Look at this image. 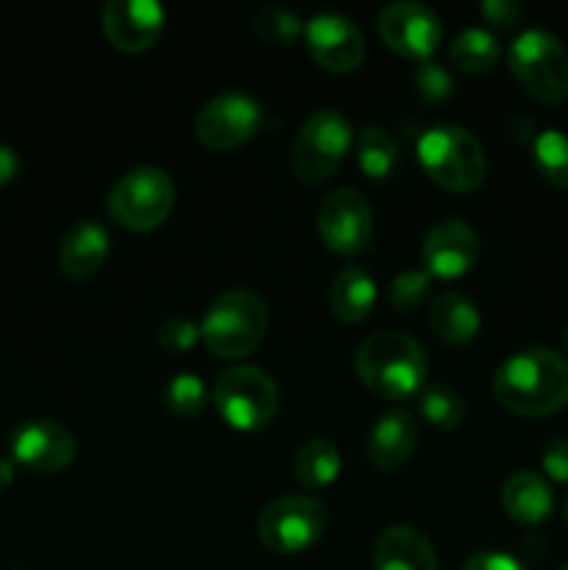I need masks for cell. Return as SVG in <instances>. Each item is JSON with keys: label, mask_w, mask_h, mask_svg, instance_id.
<instances>
[{"label": "cell", "mask_w": 568, "mask_h": 570, "mask_svg": "<svg viewBox=\"0 0 568 570\" xmlns=\"http://www.w3.org/2000/svg\"><path fill=\"white\" fill-rule=\"evenodd\" d=\"M493 395L512 415H551L568 404V360L551 348L518 351L496 371Z\"/></svg>", "instance_id": "obj_1"}, {"label": "cell", "mask_w": 568, "mask_h": 570, "mask_svg": "<svg viewBox=\"0 0 568 570\" xmlns=\"http://www.w3.org/2000/svg\"><path fill=\"white\" fill-rule=\"evenodd\" d=\"M354 367L360 382L384 401H407L427 382V351L404 332H376L356 348Z\"/></svg>", "instance_id": "obj_2"}, {"label": "cell", "mask_w": 568, "mask_h": 570, "mask_svg": "<svg viewBox=\"0 0 568 570\" xmlns=\"http://www.w3.org/2000/svg\"><path fill=\"white\" fill-rule=\"evenodd\" d=\"M198 326L209 354L217 360H243L265 340L267 304L254 289H226L212 301Z\"/></svg>", "instance_id": "obj_3"}, {"label": "cell", "mask_w": 568, "mask_h": 570, "mask_svg": "<svg viewBox=\"0 0 568 570\" xmlns=\"http://www.w3.org/2000/svg\"><path fill=\"white\" fill-rule=\"evenodd\" d=\"M415 156L423 173L438 187L451 193H471L488 176V156L482 142L468 128L443 122L432 126L418 137Z\"/></svg>", "instance_id": "obj_4"}, {"label": "cell", "mask_w": 568, "mask_h": 570, "mask_svg": "<svg viewBox=\"0 0 568 570\" xmlns=\"http://www.w3.org/2000/svg\"><path fill=\"white\" fill-rule=\"evenodd\" d=\"M354 145V128L340 109H315L304 117L290 150V170L306 187L326 181Z\"/></svg>", "instance_id": "obj_5"}, {"label": "cell", "mask_w": 568, "mask_h": 570, "mask_svg": "<svg viewBox=\"0 0 568 570\" xmlns=\"http://www.w3.org/2000/svg\"><path fill=\"white\" fill-rule=\"evenodd\" d=\"M176 206V184L170 173L156 165H139L123 173L111 187L106 209L117 226L128 232H154Z\"/></svg>", "instance_id": "obj_6"}, {"label": "cell", "mask_w": 568, "mask_h": 570, "mask_svg": "<svg viewBox=\"0 0 568 570\" xmlns=\"http://www.w3.org/2000/svg\"><path fill=\"white\" fill-rule=\"evenodd\" d=\"M507 65L532 98L560 104L568 98V50L551 31L529 28L512 39Z\"/></svg>", "instance_id": "obj_7"}, {"label": "cell", "mask_w": 568, "mask_h": 570, "mask_svg": "<svg viewBox=\"0 0 568 570\" xmlns=\"http://www.w3.org/2000/svg\"><path fill=\"white\" fill-rule=\"evenodd\" d=\"M212 401L223 421L237 432H256L273 421L278 410V387L262 367L237 365L221 373Z\"/></svg>", "instance_id": "obj_8"}, {"label": "cell", "mask_w": 568, "mask_h": 570, "mask_svg": "<svg viewBox=\"0 0 568 570\" xmlns=\"http://www.w3.org/2000/svg\"><path fill=\"white\" fill-rule=\"evenodd\" d=\"M326 504L315 495H282L262 507L256 518V538L271 554H301L326 532Z\"/></svg>", "instance_id": "obj_9"}, {"label": "cell", "mask_w": 568, "mask_h": 570, "mask_svg": "<svg viewBox=\"0 0 568 570\" xmlns=\"http://www.w3.org/2000/svg\"><path fill=\"white\" fill-rule=\"evenodd\" d=\"M265 109L248 92H221L200 106L195 117V139L212 150H234L256 137Z\"/></svg>", "instance_id": "obj_10"}, {"label": "cell", "mask_w": 568, "mask_h": 570, "mask_svg": "<svg viewBox=\"0 0 568 570\" xmlns=\"http://www.w3.org/2000/svg\"><path fill=\"white\" fill-rule=\"evenodd\" d=\"M317 234L334 254H362L373 237V212L365 195L354 187L332 189L317 209Z\"/></svg>", "instance_id": "obj_11"}, {"label": "cell", "mask_w": 568, "mask_h": 570, "mask_svg": "<svg viewBox=\"0 0 568 570\" xmlns=\"http://www.w3.org/2000/svg\"><path fill=\"white\" fill-rule=\"evenodd\" d=\"M376 31L393 53L412 61H427L443 39V22L429 6L395 0L379 11Z\"/></svg>", "instance_id": "obj_12"}, {"label": "cell", "mask_w": 568, "mask_h": 570, "mask_svg": "<svg viewBox=\"0 0 568 570\" xmlns=\"http://www.w3.org/2000/svg\"><path fill=\"white\" fill-rule=\"evenodd\" d=\"M306 50L329 72H354L365 61V37L351 17L321 11L304 22Z\"/></svg>", "instance_id": "obj_13"}, {"label": "cell", "mask_w": 568, "mask_h": 570, "mask_svg": "<svg viewBox=\"0 0 568 570\" xmlns=\"http://www.w3.org/2000/svg\"><path fill=\"white\" fill-rule=\"evenodd\" d=\"M11 460L39 473H59L72 465L78 454L76 438L61 423L33 417L22 421L9 434Z\"/></svg>", "instance_id": "obj_14"}, {"label": "cell", "mask_w": 568, "mask_h": 570, "mask_svg": "<svg viewBox=\"0 0 568 570\" xmlns=\"http://www.w3.org/2000/svg\"><path fill=\"white\" fill-rule=\"evenodd\" d=\"M479 234L468 226L460 217H445V220L434 223L427 232L421 245V262L423 271L432 278H460L477 265L479 259Z\"/></svg>", "instance_id": "obj_15"}, {"label": "cell", "mask_w": 568, "mask_h": 570, "mask_svg": "<svg viewBox=\"0 0 568 570\" xmlns=\"http://www.w3.org/2000/svg\"><path fill=\"white\" fill-rule=\"evenodd\" d=\"M100 28L117 50L139 53L165 31V9L156 0H109L100 9Z\"/></svg>", "instance_id": "obj_16"}, {"label": "cell", "mask_w": 568, "mask_h": 570, "mask_svg": "<svg viewBox=\"0 0 568 570\" xmlns=\"http://www.w3.org/2000/svg\"><path fill=\"white\" fill-rule=\"evenodd\" d=\"M109 232L95 217L76 220L59 239L56 262L59 271L70 278H89L109 259Z\"/></svg>", "instance_id": "obj_17"}, {"label": "cell", "mask_w": 568, "mask_h": 570, "mask_svg": "<svg viewBox=\"0 0 568 570\" xmlns=\"http://www.w3.org/2000/svg\"><path fill=\"white\" fill-rule=\"evenodd\" d=\"M373 570H438V554L421 529L395 523L376 538Z\"/></svg>", "instance_id": "obj_18"}, {"label": "cell", "mask_w": 568, "mask_h": 570, "mask_svg": "<svg viewBox=\"0 0 568 570\" xmlns=\"http://www.w3.org/2000/svg\"><path fill=\"white\" fill-rule=\"evenodd\" d=\"M418 445V421L407 410H390L373 423L368 434V460L379 471H395L412 456Z\"/></svg>", "instance_id": "obj_19"}, {"label": "cell", "mask_w": 568, "mask_h": 570, "mask_svg": "<svg viewBox=\"0 0 568 570\" xmlns=\"http://www.w3.org/2000/svg\"><path fill=\"white\" fill-rule=\"evenodd\" d=\"M501 507H505L512 521L532 527V523L546 521L551 515L555 493H551V484L540 473L516 471L501 484Z\"/></svg>", "instance_id": "obj_20"}, {"label": "cell", "mask_w": 568, "mask_h": 570, "mask_svg": "<svg viewBox=\"0 0 568 570\" xmlns=\"http://www.w3.org/2000/svg\"><path fill=\"white\" fill-rule=\"evenodd\" d=\"M429 323H432V332L445 345H466L482 328V315H479V309L468 295L457 293V289H445L432 301Z\"/></svg>", "instance_id": "obj_21"}, {"label": "cell", "mask_w": 568, "mask_h": 570, "mask_svg": "<svg viewBox=\"0 0 568 570\" xmlns=\"http://www.w3.org/2000/svg\"><path fill=\"white\" fill-rule=\"evenodd\" d=\"M376 304V278L360 265L343 267L329 289V309L343 323H362Z\"/></svg>", "instance_id": "obj_22"}, {"label": "cell", "mask_w": 568, "mask_h": 570, "mask_svg": "<svg viewBox=\"0 0 568 570\" xmlns=\"http://www.w3.org/2000/svg\"><path fill=\"white\" fill-rule=\"evenodd\" d=\"M340 468H343V456L332 440H306L295 454V479L304 490H323L334 484Z\"/></svg>", "instance_id": "obj_23"}, {"label": "cell", "mask_w": 568, "mask_h": 570, "mask_svg": "<svg viewBox=\"0 0 568 570\" xmlns=\"http://www.w3.org/2000/svg\"><path fill=\"white\" fill-rule=\"evenodd\" d=\"M501 42L493 31L488 28L471 26L454 37L449 45V61L451 67L462 72H484L499 61Z\"/></svg>", "instance_id": "obj_24"}, {"label": "cell", "mask_w": 568, "mask_h": 570, "mask_svg": "<svg viewBox=\"0 0 568 570\" xmlns=\"http://www.w3.org/2000/svg\"><path fill=\"white\" fill-rule=\"evenodd\" d=\"M356 165L373 181H384L399 167V142L382 126H365L356 134Z\"/></svg>", "instance_id": "obj_25"}, {"label": "cell", "mask_w": 568, "mask_h": 570, "mask_svg": "<svg viewBox=\"0 0 568 570\" xmlns=\"http://www.w3.org/2000/svg\"><path fill=\"white\" fill-rule=\"evenodd\" d=\"M535 167L557 189H568V134L560 128H546L532 139Z\"/></svg>", "instance_id": "obj_26"}, {"label": "cell", "mask_w": 568, "mask_h": 570, "mask_svg": "<svg viewBox=\"0 0 568 570\" xmlns=\"http://www.w3.org/2000/svg\"><path fill=\"white\" fill-rule=\"evenodd\" d=\"M421 417L434 429H457L466 421V401L449 384H429L421 390Z\"/></svg>", "instance_id": "obj_27"}, {"label": "cell", "mask_w": 568, "mask_h": 570, "mask_svg": "<svg viewBox=\"0 0 568 570\" xmlns=\"http://www.w3.org/2000/svg\"><path fill=\"white\" fill-rule=\"evenodd\" d=\"M161 401H165L167 412L178 417H193L198 412H204L206 401V384L198 373H176L170 376V382L165 384V393H161Z\"/></svg>", "instance_id": "obj_28"}, {"label": "cell", "mask_w": 568, "mask_h": 570, "mask_svg": "<svg viewBox=\"0 0 568 570\" xmlns=\"http://www.w3.org/2000/svg\"><path fill=\"white\" fill-rule=\"evenodd\" d=\"M254 31L267 45H290L304 33V22L295 11L284 9V6H265V9L256 11Z\"/></svg>", "instance_id": "obj_29"}, {"label": "cell", "mask_w": 568, "mask_h": 570, "mask_svg": "<svg viewBox=\"0 0 568 570\" xmlns=\"http://www.w3.org/2000/svg\"><path fill=\"white\" fill-rule=\"evenodd\" d=\"M429 289H432V276L423 267H412V271H401L399 276H393L388 287V301L390 306L407 315L429 298Z\"/></svg>", "instance_id": "obj_30"}, {"label": "cell", "mask_w": 568, "mask_h": 570, "mask_svg": "<svg viewBox=\"0 0 568 570\" xmlns=\"http://www.w3.org/2000/svg\"><path fill=\"white\" fill-rule=\"evenodd\" d=\"M412 83H415V92L427 104H443L454 92V76L449 72V67L438 65L432 59L418 61L415 72H412Z\"/></svg>", "instance_id": "obj_31"}, {"label": "cell", "mask_w": 568, "mask_h": 570, "mask_svg": "<svg viewBox=\"0 0 568 570\" xmlns=\"http://www.w3.org/2000/svg\"><path fill=\"white\" fill-rule=\"evenodd\" d=\"M156 340H159V345L167 354H184V351H189L200 340V326L184 315H170L161 321Z\"/></svg>", "instance_id": "obj_32"}, {"label": "cell", "mask_w": 568, "mask_h": 570, "mask_svg": "<svg viewBox=\"0 0 568 570\" xmlns=\"http://www.w3.org/2000/svg\"><path fill=\"white\" fill-rule=\"evenodd\" d=\"M540 468L557 484H568V440L555 438L540 451Z\"/></svg>", "instance_id": "obj_33"}, {"label": "cell", "mask_w": 568, "mask_h": 570, "mask_svg": "<svg viewBox=\"0 0 568 570\" xmlns=\"http://www.w3.org/2000/svg\"><path fill=\"white\" fill-rule=\"evenodd\" d=\"M479 11L493 28H516L523 20V6L516 0H484Z\"/></svg>", "instance_id": "obj_34"}, {"label": "cell", "mask_w": 568, "mask_h": 570, "mask_svg": "<svg viewBox=\"0 0 568 570\" xmlns=\"http://www.w3.org/2000/svg\"><path fill=\"white\" fill-rule=\"evenodd\" d=\"M462 570H527L521 560L505 551H479V554L468 557Z\"/></svg>", "instance_id": "obj_35"}, {"label": "cell", "mask_w": 568, "mask_h": 570, "mask_svg": "<svg viewBox=\"0 0 568 570\" xmlns=\"http://www.w3.org/2000/svg\"><path fill=\"white\" fill-rule=\"evenodd\" d=\"M20 173V156L14 154V148L0 142V187H6L9 181H14V176Z\"/></svg>", "instance_id": "obj_36"}, {"label": "cell", "mask_w": 568, "mask_h": 570, "mask_svg": "<svg viewBox=\"0 0 568 570\" xmlns=\"http://www.w3.org/2000/svg\"><path fill=\"white\" fill-rule=\"evenodd\" d=\"M11 479H14V460H9V456H0V493L9 488Z\"/></svg>", "instance_id": "obj_37"}, {"label": "cell", "mask_w": 568, "mask_h": 570, "mask_svg": "<svg viewBox=\"0 0 568 570\" xmlns=\"http://www.w3.org/2000/svg\"><path fill=\"white\" fill-rule=\"evenodd\" d=\"M566 521H568V499H566Z\"/></svg>", "instance_id": "obj_38"}, {"label": "cell", "mask_w": 568, "mask_h": 570, "mask_svg": "<svg viewBox=\"0 0 568 570\" xmlns=\"http://www.w3.org/2000/svg\"><path fill=\"white\" fill-rule=\"evenodd\" d=\"M566 348H568V328H566Z\"/></svg>", "instance_id": "obj_39"}, {"label": "cell", "mask_w": 568, "mask_h": 570, "mask_svg": "<svg viewBox=\"0 0 568 570\" xmlns=\"http://www.w3.org/2000/svg\"><path fill=\"white\" fill-rule=\"evenodd\" d=\"M560 570H568V562H566V566H562V568H560Z\"/></svg>", "instance_id": "obj_40"}]
</instances>
